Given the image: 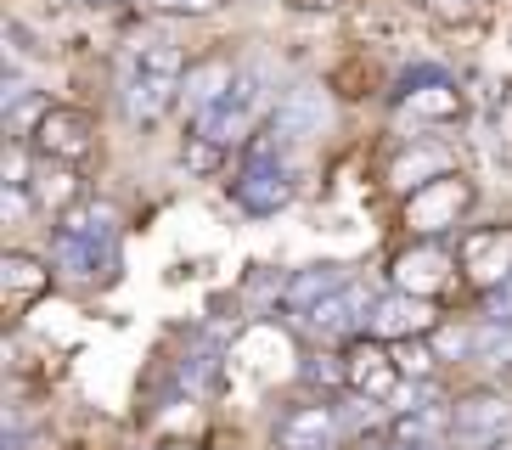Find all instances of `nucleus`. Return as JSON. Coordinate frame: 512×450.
Wrapping results in <instances>:
<instances>
[{"label":"nucleus","instance_id":"1","mask_svg":"<svg viewBox=\"0 0 512 450\" xmlns=\"http://www.w3.org/2000/svg\"><path fill=\"white\" fill-rule=\"evenodd\" d=\"M231 197H237L242 214H276L293 203V169L276 152H248V164L231 180Z\"/></svg>","mask_w":512,"mask_h":450},{"label":"nucleus","instance_id":"2","mask_svg":"<svg viewBox=\"0 0 512 450\" xmlns=\"http://www.w3.org/2000/svg\"><path fill=\"white\" fill-rule=\"evenodd\" d=\"M321 124H327V96H321L316 85H293L282 102L271 107L265 135L254 141V152H282V147H293V141H304V135H316Z\"/></svg>","mask_w":512,"mask_h":450},{"label":"nucleus","instance_id":"3","mask_svg":"<svg viewBox=\"0 0 512 450\" xmlns=\"http://www.w3.org/2000/svg\"><path fill=\"white\" fill-rule=\"evenodd\" d=\"M473 203V186H467L462 175H439L428 180V186H417L406 203V225L417 231V237H434V231H451L456 214Z\"/></svg>","mask_w":512,"mask_h":450},{"label":"nucleus","instance_id":"4","mask_svg":"<svg viewBox=\"0 0 512 450\" xmlns=\"http://www.w3.org/2000/svg\"><path fill=\"white\" fill-rule=\"evenodd\" d=\"M34 147L46 152V158H57V164L91 158V147H96L91 113H79V107H46V119L34 124Z\"/></svg>","mask_w":512,"mask_h":450},{"label":"nucleus","instance_id":"5","mask_svg":"<svg viewBox=\"0 0 512 450\" xmlns=\"http://www.w3.org/2000/svg\"><path fill=\"white\" fill-rule=\"evenodd\" d=\"M456 259H462V270L473 276L479 287H496L512 276V231L507 225H490V231H467L462 242H456Z\"/></svg>","mask_w":512,"mask_h":450},{"label":"nucleus","instance_id":"6","mask_svg":"<svg viewBox=\"0 0 512 450\" xmlns=\"http://www.w3.org/2000/svg\"><path fill=\"white\" fill-rule=\"evenodd\" d=\"M377 299H366V287H355V282H344L338 293H327V299L316 304V310H304V327L316 332V338H349V332H361L366 321H372V310Z\"/></svg>","mask_w":512,"mask_h":450},{"label":"nucleus","instance_id":"7","mask_svg":"<svg viewBox=\"0 0 512 450\" xmlns=\"http://www.w3.org/2000/svg\"><path fill=\"white\" fill-rule=\"evenodd\" d=\"M62 231H74L79 242H91V254L102 259V270L119 265V214L107 203H79V209L62 214Z\"/></svg>","mask_w":512,"mask_h":450},{"label":"nucleus","instance_id":"8","mask_svg":"<svg viewBox=\"0 0 512 450\" xmlns=\"http://www.w3.org/2000/svg\"><path fill=\"white\" fill-rule=\"evenodd\" d=\"M175 102H181V79L175 74H147V68H141V74L124 85V113H130V124H158Z\"/></svg>","mask_w":512,"mask_h":450},{"label":"nucleus","instance_id":"9","mask_svg":"<svg viewBox=\"0 0 512 450\" xmlns=\"http://www.w3.org/2000/svg\"><path fill=\"white\" fill-rule=\"evenodd\" d=\"M366 327L377 338H411V332H434V315L422 304V293H383L372 304V321Z\"/></svg>","mask_w":512,"mask_h":450},{"label":"nucleus","instance_id":"10","mask_svg":"<svg viewBox=\"0 0 512 450\" xmlns=\"http://www.w3.org/2000/svg\"><path fill=\"white\" fill-rule=\"evenodd\" d=\"M231 79H237V68H231L226 57H203V62H192L186 68V79H181V102H186V113H209L220 96L231 90Z\"/></svg>","mask_w":512,"mask_h":450},{"label":"nucleus","instance_id":"11","mask_svg":"<svg viewBox=\"0 0 512 450\" xmlns=\"http://www.w3.org/2000/svg\"><path fill=\"white\" fill-rule=\"evenodd\" d=\"M332 428H338L332 405H299V411H287L276 422V445L282 450H321L332 439Z\"/></svg>","mask_w":512,"mask_h":450},{"label":"nucleus","instance_id":"12","mask_svg":"<svg viewBox=\"0 0 512 450\" xmlns=\"http://www.w3.org/2000/svg\"><path fill=\"white\" fill-rule=\"evenodd\" d=\"M349 383L366 389L372 400H389L394 383H400V366H394V355H383V349L355 344V349H349Z\"/></svg>","mask_w":512,"mask_h":450},{"label":"nucleus","instance_id":"13","mask_svg":"<svg viewBox=\"0 0 512 450\" xmlns=\"http://www.w3.org/2000/svg\"><path fill=\"white\" fill-rule=\"evenodd\" d=\"M344 282H349V270H344V265H316V270H299V276L282 287V299H287V310H299V315H304V310H316L327 293H338Z\"/></svg>","mask_w":512,"mask_h":450},{"label":"nucleus","instance_id":"14","mask_svg":"<svg viewBox=\"0 0 512 450\" xmlns=\"http://www.w3.org/2000/svg\"><path fill=\"white\" fill-rule=\"evenodd\" d=\"M456 417V434H501L507 428V417H512V405L501 400V394H473V400H462L451 411Z\"/></svg>","mask_w":512,"mask_h":450},{"label":"nucleus","instance_id":"15","mask_svg":"<svg viewBox=\"0 0 512 450\" xmlns=\"http://www.w3.org/2000/svg\"><path fill=\"white\" fill-rule=\"evenodd\" d=\"M439 175H451V169H445V152H439V147L406 152V158L389 169V180L400 186V192H417V186H428V180H439Z\"/></svg>","mask_w":512,"mask_h":450},{"label":"nucleus","instance_id":"16","mask_svg":"<svg viewBox=\"0 0 512 450\" xmlns=\"http://www.w3.org/2000/svg\"><path fill=\"white\" fill-rule=\"evenodd\" d=\"M6 293L12 299H34V293H46L51 287V265H40V259H29V254H6Z\"/></svg>","mask_w":512,"mask_h":450},{"label":"nucleus","instance_id":"17","mask_svg":"<svg viewBox=\"0 0 512 450\" xmlns=\"http://www.w3.org/2000/svg\"><path fill=\"white\" fill-rule=\"evenodd\" d=\"M136 68H147V74H175V79H186V51L175 40H152V45H141L136 51Z\"/></svg>","mask_w":512,"mask_h":450},{"label":"nucleus","instance_id":"18","mask_svg":"<svg viewBox=\"0 0 512 450\" xmlns=\"http://www.w3.org/2000/svg\"><path fill=\"white\" fill-rule=\"evenodd\" d=\"M473 355L484 360V366H507L512 360V321L501 327V321H484L479 332H473Z\"/></svg>","mask_w":512,"mask_h":450},{"label":"nucleus","instance_id":"19","mask_svg":"<svg viewBox=\"0 0 512 450\" xmlns=\"http://www.w3.org/2000/svg\"><path fill=\"white\" fill-rule=\"evenodd\" d=\"M29 186L46 197V203H57V209H68V203L79 197V186H74V175H68V169H34Z\"/></svg>","mask_w":512,"mask_h":450},{"label":"nucleus","instance_id":"20","mask_svg":"<svg viewBox=\"0 0 512 450\" xmlns=\"http://www.w3.org/2000/svg\"><path fill=\"white\" fill-rule=\"evenodd\" d=\"M394 366H400V377H428L434 372V349L422 344H411V338H400V349H394Z\"/></svg>","mask_w":512,"mask_h":450},{"label":"nucleus","instance_id":"21","mask_svg":"<svg viewBox=\"0 0 512 450\" xmlns=\"http://www.w3.org/2000/svg\"><path fill=\"white\" fill-rule=\"evenodd\" d=\"M220 141H209V135H192V147H186V169H197V175H203V169H214L220 164Z\"/></svg>","mask_w":512,"mask_h":450},{"label":"nucleus","instance_id":"22","mask_svg":"<svg viewBox=\"0 0 512 450\" xmlns=\"http://www.w3.org/2000/svg\"><path fill=\"white\" fill-rule=\"evenodd\" d=\"M484 315H490V321H512V276L490 287V299H484Z\"/></svg>","mask_w":512,"mask_h":450},{"label":"nucleus","instance_id":"23","mask_svg":"<svg viewBox=\"0 0 512 450\" xmlns=\"http://www.w3.org/2000/svg\"><path fill=\"white\" fill-rule=\"evenodd\" d=\"M34 169H29V152L23 147H6V186H29Z\"/></svg>","mask_w":512,"mask_h":450},{"label":"nucleus","instance_id":"24","mask_svg":"<svg viewBox=\"0 0 512 450\" xmlns=\"http://www.w3.org/2000/svg\"><path fill=\"white\" fill-rule=\"evenodd\" d=\"M29 214V186H6V220H23Z\"/></svg>","mask_w":512,"mask_h":450},{"label":"nucleus","instance_id":"25","mask_svg":"<svg viewBox=\"0 0 512 450\" xmlns=\"http://www.w3.org/2000/svg\"><path fill=\"white\" fill-rule=\"evenodd\" d=\"M147 6H158V12H186L192 0H147Z\"/></svg>","mask_w":512,"mask_h":450},{"label":"nucleus","instance_id":"26","mask_svg":"<svg viewBox=\"0 0 512 450\" xmlns=\"http://www.w3.org/2000/svg\"><path fill=\"white\" fill-rule=\"evenodd\" d=\"M91 6H113V0H91Z\"/></svg>","mask_w":512,"mask_h":450},{"label":"nucleus","instance_id":"27","mask_svg":"<svg viewBox=\"0 0 512 450\" xmlns=\"http://www.w3.org/2000/svg\"><path fill=\"white\" fill-rule=\"evenodd\" d=\"M51 6H62V0H51Z\"/></svg>","mask_w":512,"mask_h":450}]
</instances>
